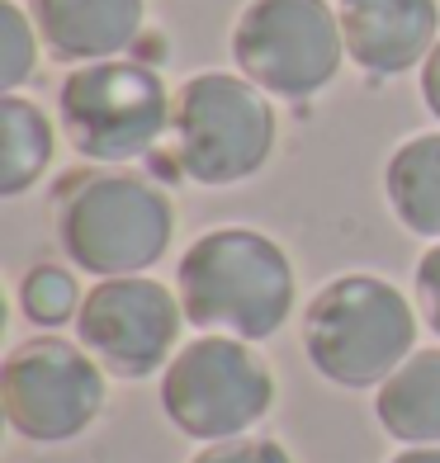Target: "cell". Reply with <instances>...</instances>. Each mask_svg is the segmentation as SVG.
Instances as JSON below:
<instances>
[{
    "label": "cell",
    "instance_id": "obj_1",
    "mask_svg": "<svg viewBox=\"0 0 440 463\" xmlns=\"http://www.w3.org/2000/svg\"><path fill=\"white\" fill-rule=\"evenodd\" d=\"M185 322L237 341H270L293 317L299 279L289 250L256 227H214L176 265Z\"/></svg>",
    "mask_w": 440,
    "mask_h": 463
},
{
    "label": "cell",
    "instance_id": "obj_4",
    "mask_svg": "<svg viewBox=\"0 0 440 463\" xmlns=\"http://www.w3.org/2000/svg\"><path fill=\"white\" fill-rule=\"evenodd\" d=\"M176 95L161 67L142 57H110L72 67L57 90V123L76 156L95 165H129L152 156L171 133Z\"/></svg>",
    "mask_w": 440,
    "mask_h": 463
},
{
    "label": "cell",
    "instance_id": "obj_2",
    "mask_svg": "<svg viewBox=\"0 0 440 463\" xmlns=\"http://www.w3.org/2000/svg\"><path fill=\"white\" fill-rule=\"evenodd\" d=\"M57 246L81 275L123 279L147 275L176 241V203L171 194L138 171L95 165L57 184L53 199Z\"/></svg>",
    "mask_w": 440,
    "mask_h": 463
},
{
    "label": "cell",
    "instance_id": "obj_10",
    "mask_svg": "<svg viewBox=\"0 0 440 463\" xmlns=\"http://www.w3.org/2000/svg\"><path fill=\"white\" fill-rule=\"evenodd\" d=\"M346 57L369 80H393L422 67L440 43L435 0H337Z\"/></svg>",
    "mask_w": 440,
    "mask_h": 463
},
{
    "label": "cell",
    "instance_id": "obj_6",
    "mask_svg": "<svg viewBox=\"0 0 440 463\" xmlns=\"http://www.w3.org/2000/svg\"><path fill=\"white\" fill-rule=\"evenodd\" d=\"M275 373L251 341L204 331L161 369V411L166 420L199 445L251 435L275 411Z\"/></svg>",
    "mask_w": 440,
    "mask_h": 463
},
{
    "label": "cell",
    "instance_id": "obj_14",
    "mask_svg": "<svg viewBox=\"0 0 440 463\" xmlns=\"http://www.w3.org/2000/svg\"><path fill=\"white\" fill-rule=\"evenodd\" d=\"M57 156L53 118L24 95H0V199H19Z\"/></svg>",
    "mask_w": 440,
    "mask_h": 463
},
{
    "label": "cell",
    "instance_id": "obj_7",
    "mask_svg": "<svg viewBox=\"0 0 440 463\" xmlns=\"http://www.w3.org/2000/svg\"><path fill=\"white\" fill-rule=\"evenodd\" d=\"M110 402V373L67 335H29L0 364V407L19 439L29 445H67L81 439Z\"/></svg>",
    "mask_w": 440,
    "mask_h": 463
},
{
    "label": "cell",
    "instance_id": "obj_8",
    "mask_svg": "<svg viewBox=\"0 0 440 463\" xmlns=\"http://www.w3.org/2000/svg\"><path fill=\"white\" fill-rule=\"evenodd\" d=\"M237 76L270 99H312L341 76L346 38L341 14L327 0H246L233 24Z\"/></svg>",
    "mask_w": 440,
    "mask_h": 463
},
{
    "label": "cell",
    "instance_id": "obj_13",
    "mask_svg": "<svg viewBox=\"0 0 440 463\" xmlns=\"http://www.w3.org/2000/svg\"><path fill=\"white\" fill-rule=\"evenodd\" d=\"M384 199L412 237L440 241V133H416L388 156Z\"/></svg>",
    "mask_w": 440,
    "mask_h": 463
},
{
    "label": "cell",
    "instance_id": "obj_18",
    "mask_svg": "<svg viewBox=\"0 0 440 463\" xmlns=\"http://www.w3.org/2000/svg\"><path fill=\"white\" fill-rule=\"evenodd\" d=\"M416 312L440 335V241H431V250L416 260Z\"/></svg>",
    "mask_w": 440,
    "mask_h": 463
},
{
    "label": "cell",
    "instance_id": "obj_9",
    "mask_svg": "<svg viewBox=\"0 0 440 463\" xmlns=\"http://www.w3.org/2000/svg\"><path fill=\"white\" fill-rule=\"evenodd\" d=\"M180 293L147 275L100 279L86 288V303L76 312V341L95 354L104 373L123 383L152 378L171 364L180 350Z\"/></svg>",
    "mask_w": 440,
    "mask_h": 463
},
{
    "label": "cell",
    "instance_id": "obj_17",
    "mask_svg": "<svg viewBox=\"0 0 440 463\" xmlns=\"http://www.w3.org/2000/svg\"><path fill=\"white\" fill-rule=\"evenodd\" d=\"M190 463H293V454L280 445L275 435H237V439L204 445Z\"/></svg>",
    "mask_w": 440,
    "mask_h": 463
},
{
    "label": "cell",
    "instance_id": "obj_11",
    "mask_svg": "<svg viewBox=\"0 0 440 463\" xmlns=\"http://www.w3.org/2000/svg\"><path fill=\"white\" fill-rule=\"evenodd\" d=\"M48 57L67 67L129 57L147 33V0H29Z\"/></svg>",
    "mask_w": 440,
    "mask_h": 463
},
{
    "label": "cell",
    "instance_id": "obj_5",
    "mask_svg": "<svg viewBox=\"0 0 440 463\" xmlns=\"http://www.w3.org/2000/svg\"><path fill=\"white\" fill-rule=\"evenodd\" d=\"M280 142L275 104L233 71H199L176 90L171 156L185 180L223 189L261 175Z\"/></svg>",
    "mask_w": 440,
    "mask_h": 463
},
{
    "label": "cell",
    "instance_id": "obj_15",
    "mask_svg": "<svg viewBox=\"0 0 440 463\" xmlns=\"http://www.w3.org/2000/svg\"><path fill=\"white\" fill-rule=\"evenodd\" d=\"M81 303H86V288L76 284V275L67 265H33L24 279H19V312L33 322V326H43V331H57V326H67L76 322V312Z\"/></svg>",
    "mask_w": 440,
    "mask_h": 463
},
{
    "label": "cell",
    "instance_id": "obj_12",
    "mask_svg": "<svg viewBox=\"0 0 440 463\" xmlns=\"http://www.w3.org/2000/svg\"><path fill=\"white\" fill-rule=\"evenodd\" d=\"M374 420L397 445H440V350H412L384 378Z\"/></svg>",
    "mask_w": 440,
    "mask_h": 463
},
{
    "label": "cell",
    "instance_id": "obj_3",
    "mask_svg": "<svg viewBox=\"0 0 440 463\" xmlns=\"http://www.w3.org/2000/svg\"><path fill=\"white\" fill-rule=\"evenodd\" d=\"M416 350V307L379 275H337L303 307V354L337 388H379Z\"/></svg>",
    "mask_w": 440,
    "mask_h": 463
},
{
    "label": "cell",
    "instance_id": "obj_16",
    "mask_svg": "<svg viewBox=\"0 0 440 463\" xmlns=\"http://www.w3.org/2000/svg\"><path fill=\"white\" fill-rule=\"evenodd\" d=\"M38 24L24 5L0 0V90L19 95L38 76Z\"/></svg>",
    "mask_w": 440,
    "mask_h": 463
},
{
    "label": "cell",
    "instance_id": "obj_19",
    "mask_svg": "<svg viewBox=\"0 0 440 463\" xmlns=\"http://www.w3.org/2000/svg\"><path fill=\"white\" fill-rule=\"evenodd\" d=\"M422 104L431 109V118L440 123V43H435L431 57L422 61Z\"/></svg>",
    "mask_w": 440,
    "mask_h": 463
},
{
    "label": "cell",
    "instance_id": "obj_20",
    "mask_svg": "<svg viewBox=\"0 0 440 463\" xmlns=\"http://www.w3.org/2000/svg\"><path fill=\"white\" fill-rule=\"evenodd\" d=\"M388 463H440V445H403Z\"/></svg>",
    "mask_w": 440,
    "mask_h": 463
}]
</instances>
